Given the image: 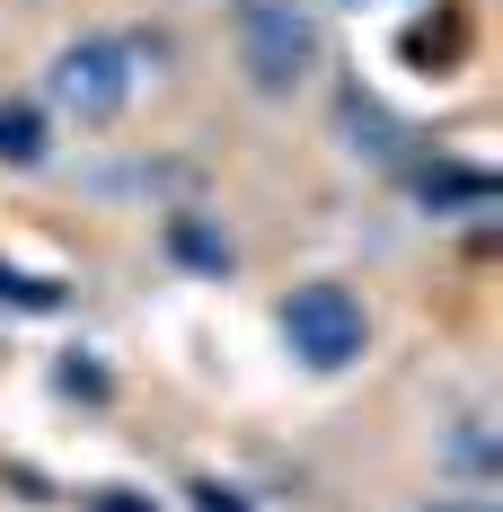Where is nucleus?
Instances as JSON below:
<instances>
[{"instance_id":"1","label":"nucleus","mask_w":503,"mask_h":512,"mask_svg":"<svg viewBox=\"0 0 503 512\" xmlns=\"http://www.w3.org/2000/svg\"><path fill=\"white\" fill-rule=\"evenodd\" d=\"M142 62H168L159 36H80V45L53 53L45 71V106L71 115V124H115L133 89H142Z\"/></svg>"},{"instance_id":"2","label":"nucleus","mask_w":503,"mask_h":512,"mask_svg":"<svg viewBox=\"0 0 503 512\" xmlns=\"http://www.w3.org/2000/svg\"><path fill=\"white\" fill-rule=\"evenodd\" d=\"M230 36H239V71L256 98H292L327 53L309 0H230Z\"/></svg>"},{"instance_id":"3","label":"nucleus","mask_w":503,"mask_h":512,"mask_svg":"<svg viewBox=\"0 0 503 512\" xmlns=\"http://www.w3.org/2000/svg\"><path fill=\"white\" fill-rule=\"evenodd\" d=\"M283 345L301 371H353V362L371 354V309L353 283H301L292 301H283Z\"/></svg>"},{"instance_id":"4","label":"nucleus","mask_w":503,"mask_h":512,"mask_svg":"<svg viewBox=\"0 0 503 512\" xmlns=\"http://www.w3.org/2000/svg\"><path fill=\"white\" fill-rule=\"evenodd\" d=\"M168 256H177L186 274H212V283H221V274L239 265V248H230V230H221L212 212H177V221H168Z\"/></svg>"},{"instance_id":"5","label":"nucleus","mask_w":503,"mask_h":512,"mask_svg":"<svg viewBox=\"0 0 503 512\" xmlns=\"http://www.w3.org/2000/svg\"><path fill=\"white\" fill-rule=\"evenodd\" d=\"M45 106L27 98H0V168H45Z\"/></svg>"},{"instance_id":"6","label":"nucleus","mask_w":503,"mask_h":512,"mask_svg":"<svg viewBox=\"0 0 503 512\" xmlns=\"http://www.w3.org/2000/svg\"><path fill=\"white\" fill-rule=\"evenodd\" d=\"M415 195H424L433 212H486V204H495V177H486V168H451V159H442V168H424V186H415Z\"/></svg>"},{"instance_id":"7","label":"nucleus","mask_w":503,"mask_h":512,"mask_svg":"<svg viewBox=\"0 0 503 512\" xmlns=\"http://www.w3.org/2000/svg\"><path fill=\"white\" fill-rule=\"evenodd\" d=\"M0 301H18V309H53L62 292H53V283H36V274H18V265L0 256Z\"/></svg>"},{"instance_id":"8","label":"nucleus","mask_w":503,"mask_h":512,"mask_svg":"<svg viewBox=\"0 0 503 512\" xmlns=\"http://www.w3.org/2000/svg\"><path fill=\"white\" fill-rule=\"evenodd\" d=\"M451 468H468V477H486V468H495V433H486V424H468V433H451Z\"/></svg>"},{"instance_id":"9","label":"nucleus","mask_w":503,"mask_h":512,"mask_svg":"<svg viewBox=\"0 0 503 512\" xmlns=\"http://www.w3.org/2000/svg\"><path fill=\"white\" fill-rule=\"evenodd\" d=\"M195 512H248V495L221 486V477H203V486H195Z\"/></svg>"},{"instance_id":"10","label":"nucleus","mask_w":503,"mask_h":512,"mask_svg":"<svg viewBox=\"0 0 503 512\" xmlns=\"http://www.w3.org/2000/svg\"><path fill=\"white\" fill-rule=\"evenodd\" d=\"M89 512H159V504H151V495H133V486H106Z\"/></svg>"},{"instance_id":"11","label":"nucleus","mask_w":503,"mask_h":512,"mask_svg":"<svg viewBox=\"0 0 503 512\" xmlns=\"http://www.w3.org/2000/svg\"><path fill=\"white\" fill-rule=\"evenodd\" d=\"M424 512H495V504H424Z\"/></svg>"},{"instance_id":"12","label":"nucleus","mask_w":503,"mask_h":512,"mask_svg":"<svg viewBox=\"0 0 503 512\" xmlns=\"http://www.w3.org/2000/svg\"><path fill=\"white\" fill-rule=\"evenodd\" d=\"M353 9H362V0H353Z\"/></svg>"}]
</instances>
